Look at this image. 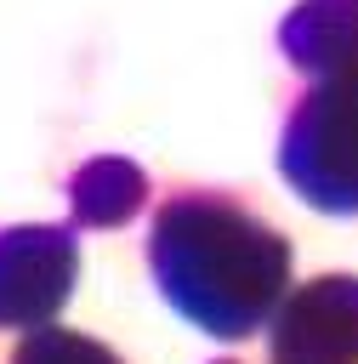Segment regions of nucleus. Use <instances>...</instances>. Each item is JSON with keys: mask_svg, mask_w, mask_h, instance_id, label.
I'll return each instance as SVG.
<instances>
[{"mask_svg": "<svg viewBox=\"0 0 358 364\" xmlns=\"http://www.w3.org/2000/svg\"><path fill=\"white\" fill-rule=\"evenodd\" d=\"M210 364H239V358H210Z\"/></svg>", "mask_w": 358, "mask_h": 364, "instance_id": "obj_8", "label": "nucleus"}, {"mask_svg": "<svg viewBox=\"0 0 358 364\" xmlns=\"http://www.w3.org/2000/svg\"><path fill=\"white\" fill-rule=\"evenodd\" d=\"M80 284V239L68 222L0 228V330L28 336L63 318Z\"/></svg>", "mask_w": 358, "mask_h": 364, "instance_id": "obj_3", "label": "nucleus"}, {"mask_svg": "<svg viewBox=\"0 0 358 364\" xmlns=\"http://www.w3.org/2000/svg\"><path fill=\"white\" fill-rule=\"evenodd\" d=\"M267 364H358V273L290 284L267 318Z\"/></svg>", "mask_w": 358, "mask_h": 364, "instance_id": "obj_4", "label": "nucleus"}, {"mask_svg": "<svg viewBox=\"0 0 358 364\" xmlns=\"http://www.w3.org/2000/svg\"><path fill=\"white\" fill-rule=\"evenodd\" d=\"M278 51L307 80L352 74L358 68V0H295L278 23Z\"/></svg>", "mask_w": 358, "mask_h": 364, "instance_id": "obj_5", "label": "nucleus"}, {"mask_svg": "<svg viewBox=\"0 0 358 364\" xmlns=\"http://www.w3.org/2000/svg\"><path fill=\"white\" fill-rule=\"evenodd\" d=\"M278 176L324 216H358V68L307 80L278 131Z\"/></svg>", "mask_w": 358, "mask_h": 364, "instance_id": "obj_2", "label": "nucleus"}, {"mask_svg": "<svg viewBox=\"0 0 358 364\" xmlns=\"http://www.w3.org/2000/svg\"><path fill=\"white\" fill-rule=\"evenodd\" d=\"M6 364H125L108 341L85 336V330H63V324H45V330H28Z\"/></svg>", "mask_w": 358, "mask_h": 364, "instance_id": "obj_7", "label": "nucleus"}, {"mask_svg": "<svg viewBox=\"0 0 358 364\" xmlns=\"http://www.w3.org/2000/svg\"><path fill=\"white\" fill-rule=\"evenodd\" d=\"M148 171L125 154H97L68 176V228H125L148 210Z\"/></svg>", "mask_w": 358, "mask_h": 364, "instance_id": "obj_6", "label": "nucleus"}, {"mask_svg": "<svg viewBox=\"0 0 358 364\" xmlns=\"http://www.w3.org/2000/svg\"><path fill=\"white\" fill-rule=\"evenodd\" d=\"M148 273L182 324L210 341H244L267 330L273 307L295 284V250L244 199L182 188L159 199L148 222Z\"/></svg>", "mask_w": 358, "mask_h": 364, "instance_id": "obj_1", "label": "nucleus"}]
</instances>
